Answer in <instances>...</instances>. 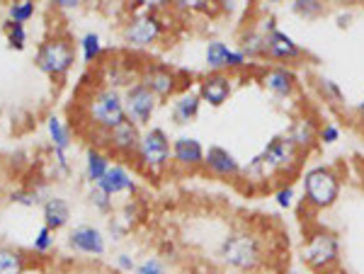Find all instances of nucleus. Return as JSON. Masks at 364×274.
<instances>
[{
    "label": "nucleus",
    "mask_w": 364,
    "mask_h": 274,
    "mask_svg": "<svg viewBox=\"0 0 364 274\" xmlns=\"http://www.w3.org/2000/svg\"><path fill=\"white\" fill-rule=\"evenodd\" d=\"M304 158L306 155L291 143V138L287 133H277L248 163H243L240 180H245L250 187H257V185L269 187L277 180L294 177L299 168H301ZM284 182H289V180H284Z\"/></svg>",
    "instance_id": "obj_1"
},
{
    "label": "nucleus",
    "mask_w": 364,
    "mask_h": 274,
    "mask_svg": "<svg viewBox=\"0 0 364 274\" xmlns=\"http://www.w3.org/2000/svg\"><path fill=\"white\" fill-rule=\"evenodd\" d=\"M216 258L231 272L255 274L262 270L267 260L265 241L260 233L250 231L248 226H233L216 246Z\"/></svg>",
    "instance_id": "obj_2"
},
{
    "label": "nucleus",
    "mask_w": 364,
    "mask_h": 274,
    "mask_svg": "<svg viewBox=\"0 0 364 274\" xmlns=\"http://www.w3.org/2000/svg\"><path fill=\"white\" fill-rule=\"evenodd\" d=\"M340 192H343V175H340L338 168L316 163V165H311L301 172L304 204L314 209V212H326V209L336 207Z\"/></svg>",
    "instance_id": "obj_3"
},
{
    "label": "nucleus",
    "mask_w": 364,
    "mask_h": 274,
    "mask_svg": "<svg viewBox=\"0 0 364 274\" xmlns=\"http://www.w3.org/2000/svg\"><path fill=\"white\" fill-rule=\"evenodd\" d=\"M301 262L316 274H328L340 265V238L326 226L306 231L301 243Z\"/></svg>",
    "instance_id": "obj_4"
},
{
    "label": "nucleus",
    "mask_w": 364,
    "mask_h": 274,
    "mask_svg": "<svg viewBox=\"0 0 364 274\" xmlns=\"http://www.w3.org/2000/svg\"><path fill=\"white\" fill-rule=\"evenodd\" d=\"M134 160H136L139 170H144L151 177H161L173 165V138L161 126H151L141 133V143Z\"/></svg>",
    "instance_id": "obj_5"
},
{
    "label": "nucleus",
    "mask_w": 364,
    "mask_h": 274,
    "mask_svg": "<svg viewBox=\"0 0 364 274\" xmlns=\"http://www.w3.org/2000/svg\"><path fill=\"white\" fill-rule=\"evenodd\" d=\"M87 116L102 133L117 129V126L127 121L124 95L107 85L95 87V92L87 100Z\"/></svg>",
    "instance_id": "obj_6"
},
{
    "label": "nucleus",
    "mask_w": 364,
    "mask_h": 274,
    "mask_svg": "<svg viewBox=\"0 0 364 274\" xmlns=\"http://www.w3.org/2000/svg\"><path fill=\"white\" fill-rule=\"evenodd\" d=\"M166 20L158 13H141L134 15L122 29V37L124 44H129L132 49H151L154 44L161 42V37L166 34Z\"/></svg>",
    "instance_id": "obj_7"
},
{
    "label": "nucleus",
    "mask_w": 364,
    "mask_h": 274,
    "mask_svg": "<svg viewBox=\"0 0 364 274\" xmlns=\"http://www.w3.org/2000/svg\"><path fill=\"white\" fill-rule=\"evenodd\" d=\"M75 63V49L68 39L54 37L49 42H44L37 51V68L46 75L61 78L66 75Z\"/></svg>",
    "instance_id": "obj_8"
},
{
    "label": "nucleus",
    "mask_w": 364,
    "mask_h": 274,
    "mask_svg": "<svg viewBox=\"0 0 364 274\" xmlns=\"http://www.w3.org/2000/svg\"><path fill=\"white\" fill-rule=\"evenodd\" d=\"M204 66L211 73H238L250 66L243 51L238 46H231L224 39H209L204 46Z\"/></svg>",
    "instance_id": "obj_9"
},
{
    "label": "nucleus",
    "mask_w": 364,
    "mask_h": 274,
    "mask_svg": "<svg viewBox=\"0 0 364 274\" xmlns=\"http://www.w3.org/2000/svg\"><path fill=\"white\" fill-rule=\"evenodd\" d=\"M124 109H127V119L134 121L139 129L151 124L156 109H158V97L149 90L141 80H136L134 85H129L124 92Z\"/></svg>",
    "instance_id": "obj_10"
},
{
    "label": "nucleus",
    "mask_w": 364,
    "mask_h": 274,
    "mask_svg": "<svg viewBox=\"0 0 364 274\" xmlns=\"http://www.w3.org/2000/svg\"><path fill=\"white\" fill-rule=\"evenodd\" d=\"M260 85L279 102H289L299 95V75L291 66H265L260 71Z\"/></svg>",
    "instance_id": "obj_11"
},
{
    "label": "nucleus",
    "mask_w": 364,
    "mask_h": 274,
    "mask_svg": "<svg viewBox=\"0 0 364 274\" xmlns=\"http://www.w3.org/2000/svg\"><path fill=\"white\" fill-rule=\"evenodd\" d=\"M139 80L154 92L158 100H168V97L178 95V71L166 66V63H146L139 73Z\"/></svg>",
    "instance_id": "obj_12"
},
{
    "label": "nucleus",
    "mask_w": 364,
    "mask_h": 274,
    "mask_svg": "<svg viewBox=\"0 0 364 274\" xmlns=\"http://www.w3.org/2000/svg\"><path fill=\"white\" fill-rule=\"evenodd\" d=\"M304 56H306L304 46L299 44L291 34H287L284 29H277V32L267 37L265 61L272 63V66H291L294 68V63L304 61Z\"/></svg>",
    "instance_id": "obj_13"
},
{
    "label": "nucleus",
    "mask_w": 364,
    "mask_h": 274,
    "mask_svg": "<svg viewBox=\"0 0 364 274\" xmlns=\"http://www.w3.org/2000/svg\"><path fill=\"white\" fill-rule=\"evenodd\" d=\"M233 87H236V80H233L231 73L207 71L197 80V92H199V97H202V104L207 102L209 107H224V104L231 100Z\"/></svg>",
    "instance_id": "obj_14"
},
{
    "label": "nucleus",
    "mask_w": 364,
    "mask_h": 274,
    "mask_svg": "<svg viewBox=\"0 0 364 274\" xmlns=\"http://www.w3.org/2000/svg\"><path fill=\"white\" fill-rule=\"evenodd\" d=\"M204 172H209L216 180H240L243 172V163L236 158L224 146H209L207 155H204Z\"/></svg>",
    "instance_id": "obj_15"
},
{
    "label": "nucleus",
    "mask_w": 364,
    "mask_h": 274,
    "mask_svg": "<svg viewBox=\"0 0 364 274\" xmlns=\"http://www.w3.org/2000/svg\"><path fill=\"white\" fill-rule=\"evenodd\" d=\"M204 155L207 148L195 136H178L173 138V165L185 172L204 170Z\"/></svg>",
    "instance_id": "obj_16"
},
{
    "label": "nucleus",
    "mask_w": 364,
    "mask_h": 274,
    "mask_svg": "<svg viewBox=\"0 0 364 274\" xmlns=\"http://www.w3.org/2000/svg\"><path fill=\"white\" fill-rule=\"evenodd\" d=\"M318 131H321V121L316 119L314 114H299L291 119L289 129H287L284 133L291 138V143H294L304 155H309L321 146L318 143Z\"/></svg>",
    "instance_id": "obj_17"
},
{
    "label": "nucleus",
    "mask_w": 364,
    "mask_h": 274,
    "mask_svg": "<svg viewBox=\"0 0 364 274\" xmlns=\"http://www.w3.org/2000/svg\"><path fill=\"white\" fill-rule=\"evenodd\" d=\"M141 131L134 121H124V124H119L117 129L107 131L105 133V143H107V148L112 150L114 155H122V158H129V155H136L139 150V143H141Z\"/></svg>",
    "instance_id": "obj_18"
},
{
    "label": "nucleus",
    "mask_w": 364,
    "mask_h": 274,
    "mask_svg": "<svg viewBox=\"0 0 364 274\" xmlns=\"http://www.w3.org/2000/svg\"><path fill=\"white\" fill-rule=\"evenodd\" d=\"M68 246L80 255H92L100 258L107 250V241H105V233L97 226H78L68 236Z\"/></svg>",
    "instance_id": "obj_19"
},
{
    "label": "nucleus",
    "mask_w": 364,
    "mask_h": 274,
    "mask_svg": "<svg viewBox=\"0 0 364 274\" xmlns=\"http://www.w3.org/2000/svg\"><path fill=\"white\" fill-rule=\"evenodd\" d=\"M199 109H202V97H199L197 87L195 90L187 87V90L178 92L170 102V119L178 126H187L199 116Z\"/></svg>",
    "instance_id": "obj_20"
},
{
    "label": "nucleus",
    "mask_w": 364,
    "mask_h": 274,
    "mask_svg": "<svg viewBox=\"0 0 364 274\" xmlns=\"http://www.w3.org/2000/svg\"><path fill=\"white\" fill-rule=\"evenodd\" d=\"M97 187L109 197H117V194H134L136 192V180L134 175L127 170L124 165L119 163H112L109 170L105 172V177L97 182Z\"/></svg>",
    "instance_id": "obj_21"
},
{
    "label": "nucleus",
    "mask_w": 364,
    "mask_h": 274,
    "mask_svg": "<svg viewBox=\"0 0 364 274\" xmlns=\"http://www.w3.org/2000/svg\"><path fill=\"white\" fill-rule=\"evenodd\" d=\"M238 49L243 51L245 58L250 63L265 61V49H267V37L260 32L255 25H245L238 34Z\"/></svg>",
    "instance_id": "obj_22"
},
{
    "label": "nucleus",
    "mask_w": 364,
    "mask_h": 274,
    "mask_svg": "<svg viewBox=\"0 0 364 274\" xmlns=\"http://www.w3.org/2000/svg\"><path fill=\"white\" fill-rule=\"evenodd\" d=\"M68 219H70V209L66 199H61V197H49V199L44 202V226L49 231L63 229V226L68 224Z\"/></svg>",
    "instance_id": "obj_23"
},
{
    "label": "nucleus",
    "mask_w": 364,
    "mask_h": 274,
    "mask_svg": "<svg viewBox=\"0 0 364 274\" xmlns=\"http://www.w3.org/2000/svg\"><path fill=\"white\" fill-rule=\"evenodd\" d=\"M109 155L102 153L100 148H87L85 153V177L90 180L92 185H97L100 180L105 177V172L109 170Z\"/></svg>",
    "instance_id": "obj_24"
},
{
    "label": "nucleus",
    "mask_w": 364,
    "mask_h": 274,
    "mask_svg": "<svg viewBox=\"0 0 364 274\" xmlns=\"http://www.w3.org/2000/svg\"><path fill=\"white\" fill-rule=\"evenodd\" d=\"M316 90H318L321 100H326L328 104H333V107H345V102H348V95H345L340 83L328 78V75H318V78H316Z\"/></svg>",
    "instance_id": "obj_25"
},
{
    "label": "nucleus",
    "mask_w": 364,
    "mask_h": 274,
    "mask_svg": "<svg viewBox=\"0 0 364 274\" xmlns=\"http://www.w3.org/2000/svg\"><path fill=\"white\" fill-rule=\"evenodd\" d=\"M289 13H294L301 20H321L323 15L328 13V5L323 0H291L289 3Z\"/></svg>",
    "instance_id": "obj_26"
},
{
    "label": "nucleus",
    "mask_w": 364,
    "mask_h": 274,
    "mask_svg": "<svg viewBox=\"0 0 364 274\" xmlns=\"http://www.w3.org/2000/svg\"><path fill=\"white\" fill-rule=\"evenodd\" d=\"M46 129H49V136H51V143H54V153H66L68 146H70V133L66 126L61 124L58 116H51L46 121Z\"/></svg>",
    "instance_id": "obj_27"
},
{
    "label": "nucleus",
    "mask_w": 364,
    "mask_h": 274,
    "mask_svg": "<svg viewBox=\"0 0 364 274\" xmlns=\"http://www.w3.org/2000/svg\"><path fill=\"white\" fill-rule=\"evenodd\" d=\"M0 274H25V258H22V253L0 246Z\"/></svg>",
    "instance_id": "obj_28"
},
{
    "label": "nucleus",
    "mask_w": 364,
    "mask_h": 274,
    "mask_svg": "<svg viewBox=\"0 0 364 274\" xmlns=\"http://www.w3.org/2000/svg\"><path fill=\"white\" fill-rule=\"evenodd\" d=\"M80 51H83V61L87 66H92V63L100 61V56L105 54L102 51V42H100V37L95 32H87L83 39H80Z\"/></svg>",
    "instance_id": "obj_29"
},
{
    "label": "nucleus",
    "mask_w": 364,
    "mask_h": 274,
    "mask_svg": "<svg viewBox=\"0 0 364 274\" xmlns=\"http://www.w3.org/2000/svg\"><path fill=\"white\" fill-rule=\"evenodd\" d=\"M274 204L279 209H291L296 204V185L291 180L277 185V190H274Z\"/></svg>",
    "instance_id": "obj_30"
},
{
    "label": "nucleus",
    "mask_w": 364,
    "mask_h": 274,
    "mask_svg": "<svg viewBox=\"0 0 364 274\" xmlns=\"http://www.w3.org/2000/svg\"><path fill=\"white\" fill-rule=\"evenodd\" d=\"M10 15V22H15V25H25L34 17V3L32 0H22V3H13L8 10Z\"/></svg>",
    "instance_id": "obj_31"
},
{
    "label": "nucleus",
    "mask_w": 364,
    "mask_h": 274,
    "mask_svg": "<svg viewBox=\"0 0 364 274\" xmlns=\"http://www.w3.org/2000/svg\"><path fill=\"white\" fill-rule=\"evenodd\" d=\"M87 202H90L92 207H95L100 214H112V209H114L112 197H109V194H105V192L100 190L97 185H92V190L87 192Z\"/></svg>",
    "instance_id": "obj_32"
},
{
    "label": "nucleus",
    "mask_w": 364,
    "mask_h": 274,
    "mask_svg": "<svg viewBox=\"0 0 364 274\" xmlns=\"http://www.w3.org/2000/svg\"><path fill=\"white\" fill-rule=\"evenodd\" d=\"M170 5L182 13H211V8H214V3H207V0H178Z\"/></svg>",
    "instance_id": "obj_33"
},
{
    "label": "nucleus",
    "mask_w": 364,
    "mask_h": 274,
    "mask_svg": "<svg viewBox=\"0 0 364 274\" xmlns=\"http://www.w3.org/2000/svg\"><path fill=\"white\" fill-rule=\"evenodd\" d=\"M340 126L336 121H323L321 124V131H318V143L321 146H333L340 141Z\"/></svg>",
    "instance_id": "obj_34"
},
{
    "label": "nucleus",
    "mask_w": 364,
    "mask_h": 274,
    "mask_svg": "<svg viewBox=\"0 0 364 274\" xmlns=\"http://www.w3.org/2000/svg\"><path fill=\"white\" fill-rule=\"evenodd\" d=\"M5 32H8V42H10L13 49H25V44H27L25 25H15V22H8V25H5Z\"/></svg>",
    "instance_id": "obj_35"
},
{
    "label": "nucleus",
    "mask_w": 364,
    "mask_h": 274,
    "mask_svg": "<svg viewBox=\"0 0 364 274\" xmlns=\"http://www.w3.org/2000/svg\"><path fill=\"white\" fill-rule=\"evenodd\" d=\"M54 248V231H49L46 226H42L37 233V238H34V250L37 253H49V250Z\"/></svg>",
    "instance_id": "obj_36"
},
{
    "label": "nucleus",
    "mask_w": 364,
    "mask_h": 274,
    "mask_svg": "<svg viewBox=\"0 0 364 274\" xmlns=\"http://www.w3.org/2000/svg\"><path fill=\"white\" fill-rule=\"evenodd\" d=\"M134 274H168V270L158 258H146L144 262H139V267Z\"/></svg>",
    "instance_id": "obj_37"
},
{
    "label": "nucleus",
    "mask_w": 364,
    "mask_h": 274,
    "mask_svg": "<svg viewBox=\"0 0 364 274\" xmlns=\"http://www.w3.org/2000/svg\"><path fill=\"white\" fill-rule=\"evenodd\" d=\"M10 199L15 204H22V207H34V204L39 202V197H37V192H32V190H17L10 194Z\"/></svg>",
    "instance_id": "obj_38"
},
{
    "label": "nucleus",
    "mask_w": 364,
    "mask_h": 274,
    "mask_svg": "<svg viewBox=\"0 0 364 274\" xmlns=\"http://www.w3.org/2000/svg\"><path fill=\"white\" fill-rule=\"evenodd\" d=\"M257 29H260L265 37H269V34H274L279 29V22H277V17H274L272 13H267V15H262L260 20H257Z\"/></svg>",
    "instance_id": "obj_39"
},
{
    "label": "nucleus",
    "mask_w": 364,
    "mask_h": 274,
    "mask_svg": "<svg viewBox=\"0 0 364 274\" xmlns=\"http://www.w3.org/2000/svg\"><path fill=\"white\" fill-rule=\"evenodd\" d=\"M114 265H117V270H122V272H127V274H132V272H136V260L132 258L129 253H119L114 258Z\"/></svg>",
    "instance_id": "obj_40"
},
{
    "label": "nucleus",
    "mask_w": 364,
    "mask_h": 274,
    "mask_svg": "<svg viewBox=\"0 0 364 274\" xmlns=\"http://www.w3.org/2000/svg\"><path fill=\"white\" fill-rule=\"evenodd\" d=\"M336 25L340 29H348L352 25V10H340V13L336 15Z\"/></svg>",
    "instance_id": "obj_41"
},
{
    "label": "nucleus",
    "mask_w": 364,
    "mask_h": 274,
    "mask_svg": "<svg viewBox=\"0 0 364 274\" xmlns=\"http://www.w3.org/2000/svg\"><path fill=\"white\" fill-rule=\"evenodd\" d=\"M56 8H63V10H75L80 5V0H56Z\"/></svg>",
    "instance_id": "obj_42"
},
{
    "label": "nucleus",
    "mask_w": 364,
    "mask_h": 274,
    "mask_svg": "<svg viewBox=\"0 0 364 274\" xmlns=\"http://www.w3.org/2000/svg\"><path fill=\"white\" fill-rule=\"evenodd\" d=\"M355 116H357V124H360V129L364 131V100L355 107Z\"/></svg>",
    "instance_id": "obj_43"
},
{
    "label": "nucleus",
    "mask_w": 364,
    "mask_h": 274,
    "mask_svg": "<svg viewBox=\"0 0 364 274\" xmlns=\"http://www.w3.org/2000/svg\"><path fill=\"white\" fill-rule=\"evenodd\" d=\"M195 274H221V272L214 270V267H202V270H197Z\"/></svg>",
    "instance_id": "obj_44"
},
{
    "label": "nucleus",
    "mask_w": 364,
    "mask_h": 274,
    "mask_svg": "<svg viewBox=\"0 0 364 274\" xmlns=\"http://www.w3.org/2000/svg\"><path fill=\"white\" fill-rule=\"evenodd\" d=\"M284 274H301V272H299V270H287Z\"/></svg>",
    "instance_id": "obj_45"
}]
</instances>
